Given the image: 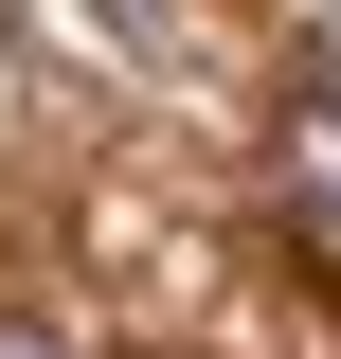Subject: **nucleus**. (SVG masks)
<instances>
[{
    "mask_svg": "<svg viewBox=\"0 0 341 359\" xmlns=\"http://www.w3.org/2000/svg\"><path fill=\"white\" fill-rule=\"evenodd\" d=\"M288 198L341 216V72H288Z\"/></svg>",
    "mask_w": 341,
    "mask_h": 359,
    "instance_id": "nucleus-1",
    "label": "nucleus"
},
{
    "mask_svg": "<svg viewBox=\"0 0 341 359\" xmlns=\"http://www.w3.org/2000/svg\"><path fill=\"white\" fill-rule=\"evenodd\" d=\"M0 359H72V341H54V323H18V306H0Z\"/></svg>",
    "mask_w": 341,
    "mask_h": 359,
    "instance_id": "nucleus-2",
    "label": "nucleus"
}]
</instances>
